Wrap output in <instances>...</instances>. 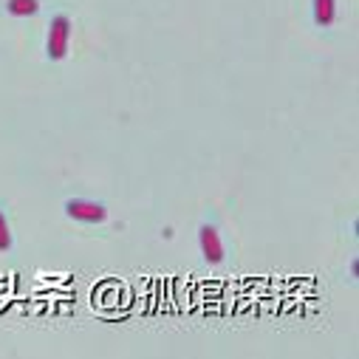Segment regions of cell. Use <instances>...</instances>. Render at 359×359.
I'll return each instance as SVG.
<instances>
[{"instance_id":"cell-1","label":"cell","mask_w":359,"mask_h":359,"mask_svg":"<svg viewBox=\"0 0 359 359\" xmlns=\"http://www.w3.org/2000/svg\"><path fill=\"white\" fill-rule=\"evenodd\" d=\"M71 32H74V23L68 15H54L51 23H48V37H46V57L51 62H62L68 57V48H71Z\"/></svg>"},{"instance_id":"cell-2","label":"cell","mask_w":359,"mask_h":359,"mask_svg":"<svg viewBox=\"0 0 359 359\" xmlns=\"http://www.w3.org/2000/svg\"><path fill=\"white\" fill-rule=\"evenodd\" d=\"M62 210L71 221L88 224V226H97V224L108 221V207L102 201H94V198H68Z\"/></svg>"},{"instance_id":"cell-3","label":"cell","mask_w":359,"mask_h":359,"mask_svg":"<svg viewBox=\"0 0 359 359\" xmlns=\"http://www.w3.org/2000/svg\"><path fill=\"white\" fill-rule=\"evenodd\" d=\"M198 249H201V257H204L210 266H221V263L226 260V246H224V238H221L218 224L204 221V224L198 226Z\"/></svg>"},{"instance_id":"cell-4","label":"cell","mask_w":359,"mask_h":359,"mask_svg":"<svg viewBox=\"0 0 359 359\" xmlns=\"http://www.w3.org/2000/svg\"><path fill=\"white\" fill-rule=\"evenodd\" d=\"M311 18L320 29L334 26L337 20V0H311Z\"/></svg>"},{"instance_id":"cell-5","label":"cell","mask_w":359,"mask_h":359,"mask_svg":"<svg viewBox=\"0 0 359 359\" xmlns=\"http://www.w3.org/2000/svg\"><path fill=\"white\" fill-rule=\"evenodd\" d=\"M6 12L12 18H37L40 0H6Z\"/></svg>"},{"instance_id":"cell-6","label":"cell","mask_w":359,"mask_h":359,"mask_svg":"<svg viewBox=\"0 0 359 359\" xmlns=\"http://www.w3.org/2000/svg\"><path fill=\"white\" fill-rule=\"evenodd\" d=\"M12 249H15V232H12V224H9L6 210L0 207V255H6Z\"/></svg>"},{"instance_id":"cell-7","label":"cell","mask_w":359,"mask_h":359,"mask_svg":"<svg viewBox=\"0 0 359 359\" xmlns=\"http://www.w3.org/2000/svg\"><path fill=\"white\" fill-rule=\"evenodd\" d=\"M351 278H353V280L359 278V260H353V263H351Z\"/></svg>"}]
</instances>
